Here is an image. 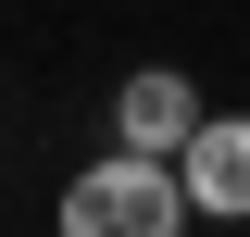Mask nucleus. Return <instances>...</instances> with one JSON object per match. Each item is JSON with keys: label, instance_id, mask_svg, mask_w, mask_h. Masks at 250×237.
I'll list each match as a JSON object with an SVG mask.
<instances>
[{"label": "nucleus", "instance_id": "nucleus-1", "mask_svg": "<svg viewBox=\"0 0 250 237\" xmlns=\"http://www.w3.org/2000/svg\"><path fill=\"white\" fill-rule=\"evenodd\" d=\"M188 225H200V212H188L175 162H150V150H100L50 200V237H188Z\"/></svg>", "mask_w": 250, "mask_h": 237}, {"label": "nucleus", "instance_id": "nucleus-2", "mask_svg": "<svg viewBox=\"0 0 250 237\" xmlns=\"http://www.w3.org/2000/svg\"><path fill=\"white\" fill-rule=\"evenodd\" d=\"M175 187L200 225H250V113H200L175 150Z\"/></svg>", "mask_w": 250, "mask_h": 237}, {"label": "nucleus", "instance_id": "nucleus-3", "mask_svg": "<svg viewBox=\"0 0 250 237\" xmlns=\"http://www.w3.org/2000/svg\"><path fill=\"white\" fill-rule=\"evenodd\" d=\"M188 125H200V88H188L175 62H138L113 88V150H150V162H175L188 150Z\"/></svg>", "mask_w": 250, "mask_h": 237}]
</instances>
